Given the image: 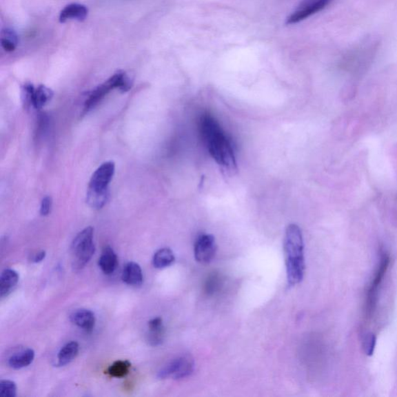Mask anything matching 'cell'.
Masks as SVG:
<instances>
[{"label": "cell", "mask_w": 397, "mask_h": 397, "mask_svg": "<svg viewBox=\"0 0 397 397\" xmlns=\"http://www.w3.org/2000/svg\"><path fill=\"white\" fill-rule=\"evenodd\" d=\"M219 278L217 276H211L207 281L205 288H206V292L207 294H213L216 289L219 288Z\"/></svg>", "instance_id": "26"}, {"label": "cell", "mask_w": 397, "mask_h": 397, "mask_svg": "<svg viewBox=\"0 0 397 397\" xmlns=\"http://www.w3.org/2000/svg\"><path fill=\"white\" fill-rule=\"evenodd\" d=\"M165 327L161 318H155L148 322L147 341L152 346H158L163 343Z\"/></svg>", "instance_id": "12"}, {"label": "cell", "mask_w": 397, "mask_h": 397, "mask_svg": "<svg viewBox=\"0 0 397 397\" xmlns=\"http://www.w3.org/2000/svg\"><path fill=\"white\" fill-rule=\"evenodd\" d=\"M46 257V252L45 251H41L34 254V256L30 258L31 262L34 263H39L42 262L43 259Z\"/></svg>", "instance_id": "28"}, {"label": "cell", "mask_w": 397, "mask_h": 397, "mask_svg": "<svg viewBox=\"0 0 397 397\" xmlns=\"http://www.w3.org/2000/svg\"><path fill=\"white\" fill-rule=\"evenodd\" d=\"M88 16V9L86 6L79 3H72L65 6L59 15V21L65 23L70 20L83 21Z\"/></svg>", "instance_id": "11"}, {"label": "cell", "mask_w": 397, "mask_h": 397, "mask_svg": "<svg viewBox=\"0 0 397 397\" xmlns=\"http://www.w3.org/2000/svg\"><path fill=\"white\" fill-rule=\"evenodd\" d=\"M54 96L53 91L47 86L41 85L34 89L32 96V105L36 109H41L43 105L51 101Z\"/></svg>", "instance_id": "19"}, {"label": "cell", "mask_w": 397, "mask_h": 397, "mask_svg": "<svg viewBox=\"0 0 397 397\" xmlns=\"http://www.w3.org/2000/svg\"><path fill=\"white\" fill-rule=\"evenodd\" d=\"M122 279L130 285H141L143 283V273L141 266L136 263L130 262L124 266Z\"/></svg>", "instance_id": "13"}, {"label": "cell", "mask_w": 397, "mask_h": 397, "mask_svg": "<svg viewBox=\"0 0 397 397\" xmlns=\"http://www.w3.org/2000/svg\"><path fill=\"white\" fill-rule=\"evenodd\" d=\"M93 233L94 230L92 227H86L73 240L72 254L74 269H83L94 254L96 248L93 243Z\"/></svg>", "instance_id": "4"}, {"label": "cell", "mask_w": 397, "mask_h": 397, "mask_svg": "<svg viewBox=\"0 0 397 397\" xmlns=\"http://www.w3.org/2000/svg\"><path fill=\"white\" fill-rule=\"evenodd\" d=\"M115 172V164L113 161H107L98 167L91 177L89 189L105 190L109 189V184Z\"/></svg>", "instance_id": "9"}, {"label": "cell", "mask_w": 397, "mask_h": 397, "mask_svg": "<svg viewBox=\"0 0 397 397\" xmlns=\"http://www.w3.org/2000/svg\"><path fill=\"white\" fill-rule=\"evenodd\" d=\"M18 45V37L14 30L5 28L1 32V45L6 52H14Z\"/></svg>", "instance_id": "22"}, {"label": "cell", "mask_w": 397, "mask_h": 397, "mask_svg": "<svg viewBox=\"0 0 397 397\" xmlns=\"http://www.w3.org/2000/svg\"><path fill=\"white\" fill-rule=\"evenodd\" d=\"M99 266L105 275H110L115 271L117 266V256L110 246H105L103 248L101 256L99 259Z\"/></svg>", "instance_id": "14"}, {"label": "cell", "mask_w": 397, "mask_h": 397, "mask_svg": "<svg viewBox=\"0 0 397 397\" xmlns=\"http://www.w3.org/2000/svg\"><path fill=\"white\" fill-rule=\"evenodd\" d=\"M34 86L31 83L24 84L22 88V99L25 105L32 104Z\"/></svg>", "instance_id": "25"}, {"label": "cell", "mask_w": 397, "mask_h": 397, "mask_svg": "<svg viewBox=\"0 0 397 397\" xmlns=\"http://www.w3.org/2000/svg\"><path fill=\"white\" fill-rule=\"evenodd\" d=\"M175 256H174L173 252L170 248H161V250L154 254L153 265L155 268L164 269L175 262Z\"/></svg>", "instance_id": "20"}, {"label": "cell", "mask_w": 397, "mask_h": 397, "mask_svg": "<svg viewBox=\"0 0 397 397\" xmlns=\"http://www.w3.org/2000/svg\"><path fill=\"white\" fill-rule=\"evenodd\" d=\"M334 0H302L287 18V24H296L312 17L330 5Z\"/></svg>", "instance_id": "5"}, {"label": "cell", "mask_w": 397, "mask_h": 397, "mask_svg": "<svg viewBox=\"0 0 397 397\" xmlns=\"http://www.w3.org/2000/svg\"><path fill=\"white\" fill-rule=\"evenodd\" d=\"M201 133L208 151L219 165L229 171L237 167L233 145L218 122L209 114L202 116Z\"/></svg>", "instance_id": "1"}, {"label": "cell", "mask_w": 397, "mask_h": 397, "mask_svg": "<svg viewBox=\"0 0 397 397\" xmlns=\"http://www.w3.org/2000/svg\"><path fill=\"white\" fill-rule=\"evenodd\" d=\"M194 369V361L189 356H185L173 360L159 372L158 377L164 380L167 378L180 380L192 374Z\"/></svg>", "instance_id": "6"}, {"label": "cell", "mask_w": 397, "mask_h": 397, "mask_svg": "<svg viewBox=\"0 0 397 397\" xmlns=\"http://www.w3.org/2000/svg\"><path fill=\"white\" fill-rule=\"evenodd\" d=\"M132 364L128 360H118L112 364L105 371V374L111 377L123 378L129 374Z\"/></svg>", "instance_id": "21"}, {"label": "cell", "mask_w": 397, "mask_h": 397, "mask_svg": "<svg viewBox=\"0 0 397 397\" xmlns=\"http://www.w3.org/2000/svg\"><path fill=\"white\" fill-rule=\"evenodd\" d=\"M0 395L4 397H15L17 396L16 383L10 380H2L0 383Z\"/></svg>", "instance_id": "23"}, {"label": "cell", "mask_w": 397, "mask_h": 397, "mask_svg": "<svg viewBox=\"0 0 397 397\" xmlns=\"http://www.w3.org/2000/svg\"><path fill=\"white\" fill-rule=\"evenodd\" d=\"M34 356V351L28 349L12 356L9 359V365L12 369H21L32 363Z\"/></svg>", "instance_id": "16"}, {"label": "cell", "mask_w": 397, "mask_h": 397, "mask_svg": "<svg viewBox=\"0 0 397 397\" xmlns=\"http://www.w3.org/2000/svg\"><path fill=\"white\" fill-rule=\"evenodd\" d=\"M132 79L125 72H116L114 76L92 91L85 103V111L88 112L94 108L112 90L119 89L127 92L132 88Z\"/></svg>", "instance_id": "3"}, {"label": "cell", "mask_w": 397, "mask_h": 397, "mask_svg": "<svg viewBox=\"0 0 397 397\" xmlns=\"http://www.w3.org/2000/svg\"><path fill=\"white\" fill-rule=\"evenodd\" d=\"M389 264V256L387 254H383L380 260V266H378L368 292L367 301H366V312H367L368 314H371L375 309L378 288L380 287L384 276L386 275Z\"/></svg>", "instance_id": "8"}, {"label": "cell", "mask_w": 397, "mask_h": 397, "mask_svg": "<svg viewBox=\"0 0 397 397\" xmlns=\"http://www.w3.org/2000/svg\"><path fill=\"white\" fill-rule=\"evenodd\" d=\"M284 252L288 283L295 285L303 281L305 273L303 234L300 227L295 223H292L285 230Z\"/></svg>", "instance_id": "2"}, {"label": "cell", "mask_w": 397, "mask_h": 397, "mask_svg": "<svg viewBox=\"0 0 397 397\" xmlns=\"http://www.w3.org/2000/svg\"><path fill=\"white\" fill-rule=\"evenodd\" d=\"M79 350L77 341H71L62 347L58 355V365L64 366L70 363L78 356Z\"/></svg>", "instance_id": "18"}, {"label": "cell", "mask_w": 397, "mask_h": 397, "mask_svg": "<svg viewBox=\"0 0 397 397\" xmlns=\"http://www.w3.org/2000/svg\"><path fill=\"white\" fill-rule=\"evenodd\" d=\"M216 245L215 238L211 234L198 236L194 246V256L198 263L207 264L215 257Z\"/></svg>", "instance_id": "7"}, {"label": "cell", "mask_w": 397, "mask_h": 397, "mask_svg": "<svg viewBox=\"0 0 397 397\" xmlns=\"http://www.w3.org/2000/svg\"><path fill=\"white\" fill-rule=\"evenodd\" d=\"M70 319L73 324L82 328L86 333H91L95 326V315L90 309H77L71 314Z\"/></svg>", "instance_id": "10"}, {"label": "cell", "mask_w": 397, "mask_h": 397, "mask_svg": "<svg viewBox=\"0 0 397 397\" xmlns=\"http://www.w3.org/2000/svg\"><path fill=\"white\" fill-rule=\"evenodd\" d=\"M19 282L18 273L11 269H5L0 276V296H8Z\"/></svg>", "instance_id": "15"}, {"label": "cell", "mask_w": 397, "mask_h": 397, "mask_svg": "<svg viewBox=\"0 0 397 397\" xmlns=\"http://www.w3.org/2000/svg\"><path fill=\"white\" fill-rule=\"evenodd\" d=\"M110 197V190H88L86 195V203L93 209H101L108 203Z\"/></svg>", "instance_id": "17"}, {"label": "cell", "mask_w": 397, "mask_h": 397, "mask_svg": "<svg viewBox=\"0 0 397 397\" xmlns=\"http://www.w3.org/2000/svg\"><path fill=\"white\" fill-rule=\"evenodd\" d=\"M52 206V197L45 196L43 198L41 205L40 213L42 216H48L51 212Z\"/></svg>", "instance_id": "27"}, {"label": "cell", "mask_w": 397, "mask_h": 397, "mask_svg": "<svg viewBox=\"0 0 397 397\" xmlns=\"http://www.w3.org/2000/svg\"><path fill=\"white\" fill-rule=\"evenodd\" d=\"M376 343V338L374 334L369 333L365 335L363 340V349L366 355L371 356L374 355Z\"/></svg>", "instance_id": "24"}]
</instances>
